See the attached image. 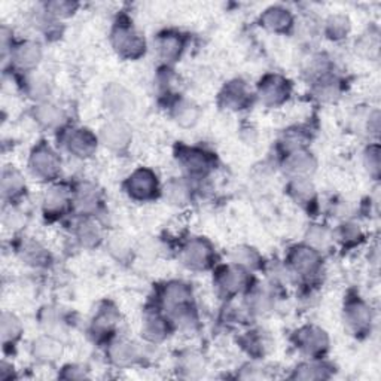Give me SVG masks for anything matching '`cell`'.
I'll list each match as a JSON object with an SVG mask.
<instances>
[{
	"label": "cell",
	"instance_id": "obj_12",
	"mask_svg": "<svg viewBox=\"0 0 381 381\" xmlns=\"http://www.w3.org/2000/svg\"><path fill=\"white\" fill-rule=\"evenodd\" d=\"M66 148L78 158H88L97 151V137L88 129H76L67 134Z\"/></svg>",
	"mask_w": 381,
	"mask_h": 381
},
{
	"label": "cell",
	"instance_id": "obj_21",
	"mask_svg": "<svg viewBox=\"0 0 381 381\" xmlns=\"http://www.w3.org/2000/svg\"><path fill=\"white\" fill-rule=\"evenodd\" d=\"M31 353L38 361L48 364V362H55L57 359H60V356L63 354V347L60 341H57L54 337L48 336V337H41L33 343Z\"/></svg>",
	"mask_w": 381,
	"mask_h": 381
},
{
	"label": "cell",
	"instance_id": "obj_5",
	"mask_svg": "<svg viewBox=\"0 0 381 381\" xmlns=\"http://www.w3.org/2000/svg\"><path fill=\"white\" fill-rule=\"evenodd\" d=\"M296 347L307 356L317 359L329 349V337L326 331L317 326H304L295 332Z\"/></svg>",
	"mask_w": 381,
	"mask_h": 381
},
{
	"label": "cell",
	"instance_id": "obj_18",
	"mask_svg": "<svg viewBox=\"0 0 381 381\" xmlns=\"http://www.w3.org/2000/svg\"><path fill=\"white\" fill-rule=\"evenodd\" d=\"M76 209L84 215H92L100 206V191L91 183H80L73 200Z\"/></svg>",
	"mask_w": 381,
	"mask_h": 381
},
{
	"label": "cell",
	"instance_id": "obj_45",
	"mask_svg": "<svg viewBox=\"0 0 381 381\" xmlns=\"http://www.w3.org/2000/svg\"><path fill=\"white\" fill-rule=\"evenodd\" d=\"M368 120H369L368 121L369 134L378 136V131H380V112L374 110L373 113H369V118Z\"/></svg>",
	"mask_w": 381,
	"mask_h": 381
},
{
	"label": "cell",
	"instance_id": "obj_26",
	"mask_svg": "<svg viewBox=\"0 0 381 381\" xmlns=\"http://www.w3.org/2000/svg\"><path fill=\"white\" fill-rule=\"evenodd\" d=\"M118 323V313L117 310L110 305H105L99 310L97 316L92 320V332L97 333V336H106L110 333L113 328L117 326Z\"/></svg>",
	"mask_w": 381,
	"mask_h": 381
},
{
	"label": "cell",
	"instance_id": "obj_22",
	"mask_svg": "<svg viewBox=\"0 0 381 381\" xmlns=\"http://www.w3.org/2000/svg\"><path fill=\"white\" fill-rule=\"evenodd\" d=\"M185 42L180 34L167 31L158 38V52L164 62H176L180 59Z\"/></svg>",
	"mask_w": 381,
	"mask_h": 381
},
{
	"label": "cell",
	"instance_id": "obj_23",
	"mask_svg": "<svg viewBox=\"0 0 381 381\" xmlns=\"http://www.w3.org/2000/svg\"><path fill=\"white\" fill-rule=\"evenodd\" d=\"M34 118L45 129H57V127H60L66 121V115L59 106L52 105V103H42V105L34 109Z\"/></svg>",
	"mask_w": 381,
	"mask_h": 381
},
{
	"label": "cell",
	"instance_id": "obj_11",
	"mask_svg": "<svg viewBox=\"0 0 381 381\" xmlns=\"http://www.w3.org/2000/svg\"><path fill=\"white\" fill-rule=\"evenodd\" d=\"M317 167L316 158L304 149H294V151L286 157L283 170L286 175L294 178H308L313 175Z\"/></svg>",
	"mask_w": 381,
	"mask_h": 381
},
{
	"label": "cell",
	"instance_id": "obj_27",
	"mask_svg": "<svg viewBox=\"0 0 381 381\" xmlns=\"http://www.w3.org/2000/svg\"><path fill=\"white\" fill-rule=\"evenodd\" d=\"M331 377V368L320 362H305L294 369L292 378L295 380H325Z\"/></svg>",
	"mask_w": 381,
	"mask_h": 381
},
{
	"label": "cell",
	"instance_id": "obj_32",
	"mask_svg": "<svg viewBox=\"0 0 381 381\" xmlns=\"http://www.w3.org/2000/svg\"><path fill=\"white\" fill-rule=\"evenodd\" d=\"M307 245L313 249L322 252L326 250L332 243V236L329 231L322 225H311L307 231Z\"/></svg>",
	"mask_w": 381,
	"mask_h": 381
},
{
	"label": "cell",
	"instance_id": "obj_24",
	"mask_svg": "<svg viewBox=\"0 0 381 381\" xmlns=\"http://www.w3.org/2000/svg\"><path fill=\"white\" fill-rule=\"evenodd\" d=\"M291 197L301 206L311 204L316 199V188L308 178H294L287 187Z\"/></svg>",
	"mask_w": 381,
	"mask_h": 381
},
{
	"label": "cell",
	"instance_id": "obj_10",
	"mask_svg": "<svg viewBox=\"0 0 381 381\" xmlns=\"http://www.w3.org/2000/svg\"><path fill=\"white\" fill-rule=\"evenodd\" d=\"M183 262L192 270L209 268L213 261V249L204 238H191L182 250Z\"/></svg>",
	"mask_w": 381,
	"mask_h": 381
},
{
	"label": "cell",
	"instance_id": "obj_41",
	"mask_svg": "<svg viewBox=\"0 0 381 381\" xmlns=\"http://www.w3.org/2000/svg\"><path fill=\"white\" fill-rule=\"evenodd\" d=\"M31 88V94L33 97L43 99L46 94H50V82L43 78H36L30 82Z\"/></svg>",
	"mask_w": 381,
	"mask_h": 381
},
{
	"label": "cell",
	"instance_id": "obj_37",
	"mask_svg": "<svg viewBox=\"0 0 381 381\" xmlns=\"http://www.w3.org/2000/svg\"><path fill=\"white\" fill-rule=\"evenodd\" d=\"M364 164L373 179L380 178V146L371 145L364 154Z\"/></svg>",
	"mask_w": 381,
	"mask_h": 381
},
{
	"label": "cell",
	"instance_id": "obj_25",
	"mask_svg": "<svg viewBox=\"0 0 381 381\" xmlns=\"http://www.w3.org/2000/svg\"><path fill=\"white\" fill-rule=\"evenodd\" d=\"M143 336L149 340V341H159L166 338L167 332H168V326H167V320L158 315L157 311L154 313H148L143 319V328H142Z\"/></svg>",
	"mask_w": 381,
	"mask_h": 381
},
{
	"label": "cell",
	"instance_id": "obj_33",
	"mask_svg": "<svg viewBox=\"0 0 381 381\" xmlns=\"http://www.w3.org/2000/svg\"><path fill=\"white\" fill-rule=\"evenodd\" d=\"M350 29H352L350 20L345 15H340V14L332 15L326 21V34L332 41H340V39L347 38Z\"/></svg>",
	"mask_w": 381,
	"mask_h": 381
},
{
	"label": "cell",
	"instance_id": "obj_35",
	"mask_svg": "<svg viewBox=\"0 0 381 381\" xmlns=\"http://www.w3.org/2000/svg\"><path fill=\"white\" fill-rule=\"evenodd\" d=\"M22 258H24L31 265H42L48 261L50 255L39 243L30 241L24 247H22Z\"/></svg>",
	"mask_w": 381,
	"mask_h": 381
},
{
	"label": "cell",
	"instance_id": "obj_8",
	"mask_svg": "<svg viewBox=\"0 0 381 381\" xmlns=\"http://www.w3.org/2000/svg\"><path fill=\"white\" fill-rule=\"evenodd\" d=\"M100 138L103 145L113 152H124L131 143V130L122 120H113L101 127Z\"/></svg>",
	"mask_w": 381,
	"mask_h": 381
},
{
	"label": "cell",
	"instance_id": "obj_7",
	"mask_svg": "<svg viewBox=\"0 0 381 381\" xmlns=\"http://www.w3.org/2000/svg\"><path fill=\"white\" fill-rule=\"evenodd\" d=\"M291 82L280 75H267L259 82V97L264 105L280 106L291 96Z\"/></svg>",
	"mask_w": 381,
	"mask_h": 381
},
{
	"label": "cell",
	"instance_id": "obj_20",
	"mask_svg": "<svg viewBox=\"0 0 381 381\" xmlns=\"http://www.w3.org/2000/svg\"><path fill=\"white\" fill-rule=\"evenodd\" d=\"M72 195L63 185H55L48 192L45 194L43 199V212L48 215H60L64 212L67 204L71 203Z\"/></svg>",
	"mask_w": 381,
	"mask_h": 381
},
{
	"label": "cell",
	"instance_id": "obj_2",
	"mask_svg": "<svg viewBox=\"0 0 381 381\" xmlns=\"http://www.w3.org/2000/svg\"><path fill=\"white\" fill-rule=\"evenodd\" d=\"M29 166L33 176L41 180H54L62 171V159L48 145L42 142L33 149Z\"/></svg>",
	"mask_w": 381,
	"mask_h": 381
},
{
	"label": "cell",
	"instance_id": "obj_36",
	"mask_svg": "<svg viewBox=\"0 0 381 381\" xmlns=\"http://www.w3.org/2000/svg\"><path fill=\"white\" fill-rule=\"evenodd\" d=\"M231 259H233V262L238 265V267L253 268L258 264L259 258H258V253L253 249L237 247L233 250V253H231Z\"/></svg>",
	"mask_w": 381,
	"mask_h": 381
},
{
	"label": "cell",
	"instance_id": "obj_44",
	"mask_svg": "<svg viewBox=\"0 0 381 381\" xmlns=\"http://www.w3.org/2000/svg\"><path fill=\"white\" fill-rule=\"evenodd\" d=\"M63 378H69V380H80V378H85L87 377V374H85V371H84V369H80L79 366H75V365H72V366H67L66 369H64V374L62 375Z\"/></svg>",
	"mask_w": 381,
	"mask_h": 381
},
{
	"label": "cell",
	"instance_id": "obj_29",
	"mask_svg": "<svg viewBox=\"0 0 381 381\" xmlns=\"http://www.w3.org/2000/svg\"><path fill=\"white\" fill-rule=\"evenodd\" d=\"M76 236L80 241V245L85 247H96L100 241L103 240V231L100 225L94 221H89V219H85L84 222H80L78 225Z\"/></svg>",
	"mask_w": 381,
	"mask_h": 381
},
{
	"label": "cell",
	"instance_id": "obj_3",
	"mask_svg": "<svg viewBox=\"0 0 381 381\" xmlns=\"http://www.w3.org/2000/svg\"><path fill=\"white\" fill-rule=\"evenodd\" d=\"M344 320L356 336H362L371 332L373 310L359 295L349 296L344 304Z\"/></svg>",
	"mask_w": 381,
	"mask_h": 381
},
{
	"label": "cell",
	"instance_id": "obj_19",
	"mask_svg": "<svg viewBox=\"0 0 381 381\" xmlns=\"http://www.w3.org/2000/svg\"><path fill=\"white\" fill-rule=\"evenodd\" d=\"M13 57L18 67L26 69V71H31V69L36 67L42 60L41 45L31 41L22 42L14 50Z\"/></svg>",
	"mask_w": 381,
	"mask_h": 381
},
{
	"label": "cell",
	"instance_id": "obj_15",
	"mask_svg": "<svg viewBox=\"0 0 381 381\" xmlns=\"http://www.w3.org/2000/svg\"><path fill=\"white\" fill-rule=\"evenodd\" d=\"M261 26L274 33H286L294 26V17L282 6H271L261 15Z\"/></svg>",
	"mask_w": 381,
	"mask_h": 381
},
{
	"label": "cell",
	"instance_id": "obj_31",
	"mask_svg": "<svg viewBox=\"0 0 381 381\" xmlns=\"http://www.w3.org/2000/svg\"><path fill=\"white\" fill-rule=\"evenodd\" d=\"M200 118V110L188 100H180L175 108V120L180 127H192Z\"/></svg>",
	"mask_w": 381,
	"mask_h": 381
},
{
	"label": "cell",
	"instance_id": "obj_1",
	"mask_svg": "<svg viewBox=\"0 0 381 381\" xmlns=\"http://www.w3.org/2000/svg\"><path fill=\"white\" fill-rule=\"evenodd\" d=\"M112 46L125 60H137L145 54L146 43L143 36L130 24L118 22L112 31Z\"/></svg>",
	"mask_w": 381,
	"mask_h": 381
},
{
	"label": "cell",
	"instance_id": "obj_34",
	"mask_svg": "<svg viewBox=\"0 0 381 381\" xmlns=\"http://www.w3.org/2000/svg\"><path fill=\"white\" fill-rule=\"evenodd\" d=\"M22 332V326L20 319L13 313H5L2 315V340L5 344L8 343H15Z\"/></svg>",
	"mask_w": 381,
	"mask_h": 381
},
{
	"label": "cell",
	"instance_id": "obj_39",
	"mask_svg": "<svg viewBox=\"0 0 381 381\" xmlns=\"http://www.w3.org/2000/svg\"><path fill=\"white\" fill-rule=\"evenodd\" d=\"M76 5L71 3V2H54V3H48L46 5V10L51 17L55 18H63V17H69L75 13Z\"/></svg>",
	"mask_w": 381,
	"mask_h": 381
},
{
	"label": "cell",
	"instance_id": "obj_42",
	"mask_svg": "<svg viewBox=\"0 0 381 381\" xmlns=\"http://www.w3.org/2000/svg\"><path fill=\"white\" fill-rule=\"evenodd\" d=\"M109 246H110V252L117 258H124L127 253H129V245L125 243V240L122 237H113L110 240Z\"/></svg>",
	"mask_w": 381,
	"mask_h": 381
},
{
	"label": "cell",
	"instance_id": "obj_16",
	"mask_svg": "<svg viewBox=\"0 0 381 381\" xmlns=\"http://www.w3.org/2000/svg\"><path fill=\"white\" fill-rule=\"evenodd\" d=\"M109 359L117 366H130L141 359V350L129 340H118L109 347Z\"/></svg>",
	"mask_w": 381,
	"mask_h": 381
},
{
	"label": "cell",
	"instance_id": "obj_28",
	"mask_svg": "<svg viewBox=\"0 0 381 381\" xmlns=\"http://www.w3.org/2000/svg\"><path fill=\"white\" fill-rule=\"evenodd\" d=\"M164 199L171 206H185L191 199V189L188 185L179 179H171L164 188Z\"/></svg>",
	"mask_w": 381,
	"mask_h": 381
},
{
	"label": "cell",
	"instance_id": "obj_43",
	"mask_svg": "<svg viewBox=\"0 0 381 381\" xmlns=\"http://www.w3.org/2000/svg\"><path fill=\"white\" fill-rule=\"evenodd\" d=\"M238 377L245 378V380H255V378H264L265 373L262 371V369H259L257 366L247 365V366H245L243 369H241V374Z\"/></svg>",
	"mask_w": 381,
	"mask_h": 381
},
{
	"label": "cell",
	"instance_id": "obj_6",
	"mask_svg": "<svg viewBox=\"0 0 381 381\" xmlns=\"http://www.w3.org/2000/svg\"><path fill=\"white\" fill-rule=\"evenodd\" d=\"M103 103H105L106 109L113 115L115 120H122L136 108V99L133 92L120 84H109L105 88Z\"/></svg>",
	"mask_w": 381,
	"mask_h": 381
},
{
	"label": "cell",
	"instance_id": "obj_4",
	"mask_svg": "<svg viewBox=\"0 0 381 381\" xmlns=\"http://www.w3.org/2000/svg\"><path fill=\"white\" fill-rule=\"evenodd\" d=\"M127 194L133 200L148 201L154 200L158 194V178L152 170L137 168L125 182Z\"/></svg>",
	"mask_w": 381,
	"mask_h": 381
},
{
	"label": "cell",
	"instance_id": "obj_17",
	"mask_svg": "<svg viewBox=\"0 0 381 381\" xmlns=\"http://www.w3.org/2000/svg\"><path fill=\"white\" fill-rule=\"evenodd\" d=\"M249 96L250 94L243 80H233V82L225 85L224 91L221 92V100L225 108L238 110L247 105Z\"/></svg>",
	"mask_w": 381,
	"mask_h": 381
},
{
	"label": "cell",
	"instance_id": "obj_13",
	"mask_svg": "<svg viewBox=\"0 0 381 381\" xmlns=\"http://www.w3.org/2000/svg\"><path fill=\"white\" fill-rule=\"evenodd\" d=\"M247 274L243 267H227L217 273L216 286L221 294L231 296L241 292L246 287Z\"/></svg>",
	"mask_w": 381,
	"mask_h": 381
},
{
	"label": "cell",
	"instance_id": "obj_9",
	"mask_svg": "<svg viewBox=\"0 0 381 381\" xmlns=\"http://www.w3.org/2000/svg\"><path fill=\"white\" fill-rule=\"evenodd\" d=\"M289 264L295 273L303 277H313L322 268L320 252L308 245L296 246L289 253Z\"/></svg>",
	"mask_w": 381,
	"mask_h": 381
},
{
	"label": "cell",
	"instance_id": "obj_14",
	"mask_svg": "<svg viewBox=\"0 0 381 381\" xmlns=\"http://www.w3.org/2000/svg\"><path fill=\"white\" fill-rule=\"evenodd\" d=\"M180 163L189 175L203 176L213 167V158L212 154H207L201 149L185 148L180 151Z\"/></svg>",
	"mask_w": 381,
	"mask_h": 381
},
{
	"label": "cell",
	"instance_id": "obj_38",
	"mask_svg": "<svg viewBox=\"0 0 381 381\" xmlns=\"http://www.w3.org/2000/svg\"><path fill=\"white\" fill-rule=\"evenodd\" d=\"M182 371L187 373L188 377H199L204 373V362L197 354L185 356V361L182 364Z\"/></svg>",
	"mask_w": 381,
	"mask_h": 381
},
{
	"label": "cell",
	"instance_id": "obj_40",
	"mask_svg": "<svg viewBox=\"0 0 381 381\" xmlns=\"http://www.w3.org/2000/svg\"><path fill=\"white\" fill-rule=\"evenodd\" d=\"M340 236H341L344 243H347V245H356L357 241L364 238L361 228L357 225H354V224H344L341 227V234Z\"/></svg>",
	"mask_w": 381,
	"mask_h": 381
},
{
	"label": "cell",
	"instance_id": "obj_30",
	"mask_svg": "<svg viewBox=\"0 0 381 381\" xmlns=\"http://www.w3.org/2000/svg\"><path fill=\"white\" fill-rule=\"evenodd\" d=\"M24 189H26V182L17 170L9 168L3 171V176H2L3 197L15 199L18 197V195H21V192Z\"/></svg>",
	"mask_w": 381,
	"mask_h": 381
}]
</instances>
